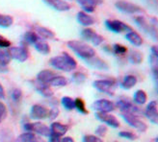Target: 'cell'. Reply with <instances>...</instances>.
<instances>
[{
  "label": "cell",
  "instance_id": "ab89813d",
  "mask_svg": "<svg viewBox=\"0 0 158 142\" xmlns=\"http://www.w3.org/2000/svg\"><path fill=\"white\" fill-rule=\"evenodd\" d=\"M118 136H120L121 137H123V138H126V139H129V140H134V139H136V138H137L136 135H134V133L131 132H126V131L120 132H118Z\"/></svg>",
  "mask_w": 158,
  "mask_h": 142
},
{
  "label": "cell",
  "instance_id": "11a10c76",
  "mask_svg": "<svg viewBox=\"0 0 158 142\" xmlns=\"http://www.w3.org/2000/svg\"><path fill=\"white\" fill-rule=\"evenodd\" d=\"M155 142H158V136H157V137L155 138Z\"/></svg>",
  "mask_w": 158,
  "mask_h": 142
},
{
  "label": "cell",
  "instance_id": "d590c367",
  "mask_svg": "<svg viewBox=\"0 0 158 142\" xmlns=\"http://www.w3.org/2000/svg\"><path fill=\"white\" fill-rule=\"evenodd\" d=\"M112 52L116 55H118V56H123V55L127 52V48L124 45L116 43L112 46Z\"/></svg>",
  "mask_w": 158,
  "mask_h": 142
},
{
  "label": "cell",
  "instance_id": "b9f144b4",
  "mask_svg": "<svg viewBox=\"0 0 158 142\" xmlns=\"http://www.w3.org/2000/svg\"><path fill=\"white\" fill-rule=\"evenodd\" d=\"M83 142H103V141H102V139L97 136L88 135V136H85L83 137Z\"/></svg>",
  "mask_w": 158,
  "mask_h": 142
},
{
  "label": "cell",
  "instance_id": "4fadbf2b",
  "mask_svg": "<svg viewBox=\"0 0 158 142\" xmlns=\"http://www.w3.org/2000/svg\"><path fill=\"white\" fill-rule=\"evenodd\" d=\"M96 117L99 121L105 123L106 125L110 126V127H112V128L117 129V128L120 127V122H118V120L114 115L110 114V113L96 112Z\"/></svg>",
  "mask_w": 158,
  "mask_h": 142
},
{
  "label": "cell",
  "instance_id": "30bf717a",
  "mask_svg": "<svg viewBox=\"0 0 158 142\" xmlns=\"http://www.w3.org/2000/svg\"><path fill=\"white\" fill-rule=\"evenodd\" d=\"M92 108L96 110L97 112L109 113L115 109V104L107 99H99L94 102Z\"/></svg>",
  "mask_w": 158,
  "mask_h": 142
},
{
  "label": "cell",
  "instance_id": "ffe728a7",
  "mask_svg": "<svg viewBox=\"0 0 158 142\" xmlns=\"http://www.w3.org/2000/svg\"><path fill=\"white\" fill-rule=\"evenodd\" d=\"M69 127L67 125L64 124H61L59 122H54L51 124L50 126V132H51V135H55V136H63L64 135H66V132H68Z\"/></svg>",
  "mask_w": 158,
  "mask_h": 142
},
{
  "label": "cell",
  "instance_id": "603a6c76",
  "mask_svg": "<svg viewBox=\"0 0 158 142\" xmlns=\"http://www.w3.org/2000/svg\"><path fill=\"white\" fill-rule=\"evenodd\" d=\"M35 88L38 90V92L41 93L44 97L50 98V97L53 96V91L49 88V85H45V84H42V83L38 82L35 85Z\"/></svg>",
  "mask_w": 158,
  "mask_h": 142
},
{
  "label": "cell",
  "instance_id": "ac0fdd59",
  "mask_svg": "<svg viewBox=\"0 0 158 142\" xmlns=\"http://www.w3.org/2000/svg\"><path fill=\"white\" fill-rule=\"evenodd\" d=\"M76 18H77V21L80 23L82 26H85V27L91 26L94 23V18L93 17H91L89 14H87L83 11L77 13Z\"/></svg>",
  "mask_w": 158,
  "mask_h": 142
},
{
  "label": "cell",
  "instance_id": "d4e9b609",
  "mask_svg": "<svg viewBox=\"0 0 158 142\" xmlns=\"http://www.w3.org/2000/svg\"><path fill=\"white\" fill-rule=\"evenodd\" d=\"M36 34L39 36V37H43L45 39H50L53 38L55 37V34L52 32L51 30L47 29L45 27H42V26H38L36 27Z\"/></svg>",
  "mask_w": 158,
  "mask_h": 142
},
{
  "label": "cell",
  "instance_id": "8992f818",
  "mask_svg": "<svg viewBox=\"0 0 158 142\" xmlns=\"http://www.w3.org/2000/svg\"><path fill=\"white\" fill-rule=\"evenodd\" d=\"M116 106L120 108V110L123 113H128V114L136 115V116L144 113V112H142L143 110H142L141 108H139L136 105L132 104L129 100L125 99V98L118 100L117 102Z\"/></svg>",
  "mask_w": 158,
  "mask_h": 142
},
{
  "label": "cell",
  "instance_id": "1f68e13d",
  "mask_svg": "<svg viewBox=\"0 0 158 142\" xmlns=\"http://www.w3.org/2000/svg\"><path fill=\"white\" fill-rule=\"evenodd\" d=\"M12 58L10 56V53L8 50L0 49V65L7 66L10 64Z\"/></svg>",
  "mask_w": 158,
  "mask_h": 142
},
{
  "label": "cell",
  "instance_id": "7a4b0ae2",
  "mask_svg": "<svg viewBox=\"0 0 158 142\" xmlns=\"http://www.w3.org/2000/svg\"><path fill=\"white\" fill-rule=\"evenodd\" d=\"M67 45L70 50H73L77 55L78 57H80L81 59H83L85 61L96 56V51H94L93 47L83 41H69L67 42Z\"/></svg>",
  "mask_w": 158,
  "mask_h": 142
},
{
  "label": "cell",
  "instance_id": "60d3db41",
  "mask_svg": "<svg viewBox=\"0 0 158 142\" xmlns=\"http://www.w3.org/2000/svg\"><path fill=\"white\" fill-rule=\"evenodd\" d=\"M7 114H8V110L6 106L0 102V123L4 121V119L7 117Z\"/></svg>",
  "mask_w": 158,
  "mask_h": 142
},
{
  "label": "cell",
  "instance_id": "52a82bcc",
  "mask_svg": "<svg viewBox=\"0 0 158 142\" xmlns=\"http://www.w3.org/2000/svg\"><path fill=\"white\" fill-rule=\"evenodd\" d=\"M93 85L100 92L113 95L114 90H115L116 86H117V83L114 80L105 79V80H97V81H94Z\"/></svg>",
  "mask_w": 158,
  "mask_h": 142
},
{
  "label": "cell",
  "instance_id": "8fae6325",
  "mask_svg": "<svg viewBox=\"0 0 158 142\" xmlns=\"http://www.w3.org/2000/svg\"><path fill=\"white\" fill-rule=\"evenodd\" d=\"M9 53L12 59L18 61L19 62H23L28 60L29 58V52L24 46H15L10 47Z\"/></svg>",
  "mask_w": 158,
  "mask_h": 142
},
{
  "label": "cell",
  "instance_id": "e575fe53",
  "mask_svg": "<svg viewBox=\"0 0 158 142\" xmlns=\"http://www.w3.org/2000/svg\"><path fill=\"white\" fill-rule=\"evenodd\" d=\"M61 102H62L63 107H64L68 110H73V108H75L74 100H73L70 97H68V96L63 97L62 100H61Z\"/></svg>",
  "mask_w": 158,
  "mask_h": 142
},
{
  "label": "cell",
  "instance_id": "3957f363",
  "mask_svg": "<svg viewBox=\"0 0 158 142\" xmlns=\"http://www.w3.org/2000/svg\"><path fill=\"white\" fill-rule=\"evenodd\" d=\"M134 20L145 33H147L149 37H152L154 41H158V30L153 27L151 23H148L143 15H137V17L134 18Z\"/></svg>",
  "mask_w": 158,
  "mask_h": 142
},
{
  "label": "cell",
  "instance_id": "816d5d0a",
  "mask_svg": "<svg viewBox=\"0 0 158 142\" xmlns=\"http://www.w3.org/2000/svg\"><path fill=\"white\" fill-rule=\"evenodd\" d=\"M61 142H74V140H73V138H72V137L66 136V137H64V138H62V139H61Z\"/></svg>",
  "mask_w": 158,
  "mask_h": 142
},
{
  "label": "cell",
  "instance_id": "836d02e7",
  "mask_svg": "<svg viewBox=\"0 0 158 142\" xmlns=\"http://www.w3.org/2000/svg\"><path fill=\"white\" fill-rule=\"evenodd\" d=\"M13 23H14V18L11 15L1 14V17H0V27L9 28L13 25Z\"/></svg>",
  "mask_w": 158,
  "mask_h": 142
},
{
  "label": "cell",
  "instance_id": "9a60e30c",
  "mask_svg": "<svg viewBox=\"0 0 158 142\" xmlns=\"http://www.w3.org/2000/svg\"><path fill=\"white\" fill-rule=\"evenodd\" d=\"M44 2L52 9L59 12H67L70 10V4L66 0H44Z\"/></svg>",
  "mask_w": 158,
  "mask_h": 142
},
{
  "label": "cell",
  "instance_id": "7c38bea8",
  "mask_svg": "<svg viewBox=\"0 0 158 142\" xmlns=\"http://www.w3.org/2000/svg\"><path fill=\"white\" fill-rule=\"evenodd\" d=\"M81 37L85 39V41H91L94 45H96V46L100 45L104 41L103 37L98 35V33H96L94 32V30H93L91 28L83 29L82 32H81Z\"/></svg>",
  "mask_w": 158,
  "mask_h": 142
},
{
  "label": "cell",
  "instance_id": "9c48e42d",
  "mask_svg": "<svg viewBox=\"0 0 158 142\" xmlns=\"http://www.w3.org/2000/svg\"><path fill=\"white\" fill-rule=\"evenodd\" d=\"M122 116L126 123H127L128 125H130L131 127H133L134 129H136L138 132H144L147 131V129H148L147 124L142 121L141 119H139L138 116L128 114V113H122Z\"/></svg>",
  "mask_w": 158,
  "mask_h": 142
},
{
  "label": "cell",
  "instance_id": "681fc988",
  "mask_svg": "<svg viewBox=\"0 0 158 142\" xmlns=\"http://www.w3.org/2000/svg\"><path fill=\"white\" fill-rule=\"evenodd\" d=\"M147 2L153 7H158V0H147Z\"/></svg>",
  "mask_w": 158,
  "mask_h": 142
},
{
  "label": "cell",
  "instance_id": "7402d4cb",
  "mask_svg": "<svg viewBox=\"0 0 158 142\" xmlns=\"http://www.w3.org/2000/svg\"><path fill=\"white\" fill-rule=\"evenodd\" d=\"M19 142H45L40 136H37L33 132H25L19 137Z\"/></svg>",
  "mask_w": 158,
  "mask_h": 142
},
{
  "label": "cell",
  "instance_id": "7dc6e473",
  "mask_svg": "<svg viewBox=\"0 0 158 142\" xmlns=\"http://www.w3.org/2000/svg\"><path fill=\"white\" fill-rule=\"evenodd\" d=\"M151 24L158 30V18H151Z\"/></svg>",
  "mask_w": 158,
  "mask_h": 142
},
{
  "label": "cell",
  "instance_id": "db71d44e",
  "mask_svg": "<svg viewBox=\"0 0 158 142\" xmlns=\"http://www.w3.org/2000/svg\"><path fill=\"white\" fill-rule=\"evenodd\" d=\"M6 71H7V66L0 65V72H6Z\"/></svg>",
  "mask_w": 158,
  "mask_h": 142
},
{
  "label": "cell",
  "instance_id": "83f0119b",
  "mask_svg": "<svg viewBox=\"0 0 158 142\" xmlns=\"http://www.w3.org/2000/svg\"><path fill=\"white\" fill-rule=\"evenodd\" d=\"M147 99H148L147 93L144 90L139 89V90H137L135 93H134L133 100H134V103H135L136 105H144V104H146Z\"/></svg>",
  "mask_w": 158,
  "mask_h": 142
},
{
  "label": "cell",
  "instance_id": "5bb4252c",
  "mask_svg": "<svg viewBox=\"0 0 158 142\" xmlns=\"http://www.w3.org/2000/svg\"><path fill=\"white\" fill-rule=\"evenodd\" d=\"M48 113H49V110L45 107L42 105H34L31 108L30 115L33 119L41 120V119H45V118L48 117Z\"/></svg>",
  "mask_w": 158,
  "mask_h": 142
},
{
  "label": "cell",
  "instance_id": "277c9868",
  "mask_svg": "<svg viewBox=\"0 0 158 142\" xmlns=\"http://www.w3.org/2000/svg\"><path fill=\"white\" fill-rule=\"evenodd\" d=\"M115 6L118 11L125 13V14H134L145 13V11L142 9L140 6L134 4L132 2L126 1V0H118V1L115 3Z\"/></svg>",
  "mask_w": 158,
  "mask_h": 142
},
{
  "label": "cell",
  "instance_id": "f907efd6",
  "mask_svg": "<svg viewBox=\"0 0 158 142\" xmlns=\"http://www.w3.org/2000/svg\"><path fill=\"white\" fill-rule=\"evenodd\" d=\"M0 98H1V99L5 98V91H4V89H3V86H2L1 84H0Z\"/></svg>",
  "mask_w": 158,
  "mask_h": 142
},
{
  "label": "cell",
  "instance_id": "44dd1931",
  "mask_svg": "<svg viewBox=\"0 0 158 142\" xmlns=\"http://www.w3.org/2000/svg\"><path fill=\"white\" fill-rule=\"evenodd\" d=\"M125 37L131 44L135 45V46H141L144 42L142 37L137 32H135V31H130V32L126 33Z\"/></svg>",
  "mask_w": 158,
  "mask_h": 142
},
{
  "label": "cell",
  "instance_id": "f6af8a7d",
  "mask_svg": "<svg viewBox=\"0 0 158 142\" xmlns=\"http://www.w3.org/2000/svg\"><path fill=\"white\" fill-rule=\"evenodd\" d=\"M107 132V128L105 126L101 125V126H98V129L96 130V135H98V136H104Z\"/></svg>",
  "mask_w": 158,
  "mask_h": 142
},
{
  "label": "cell",
  "instance_id": "9f6ffc18",
  "mask_svg": "<svg viewBox=\"0 0 158 142\" xmlns=\"http://www.w3.org/2000/svg\"><path fill=\"white\" fill-rule=\"evenodd\" d=\"M0 17H1V14H0Z\"/></svg>",
  "mask_w": 158,
  "mask_h": 142
},
{
  "label": "cell",
  "instance_id": "f35d334b",
  "mask_svg": "<svg viewBox=\"0 0 158 142\" xmlns=\"http://www.w3.org/2000/svg\"><path fill=\"white\" fill-rule=\"evenodd\" d=\"M86 80V75L82 72H75L73 75V81L76 84H82Z\"/></svg>",
  "mask_w": 158,
  "mask_h": 142
},
{
  "label": "cell",
  "instance_id": "74e56055",
  "mask_svg": "<svg viewBox=\"0 0 158 142\" xmlns=\"http://www.w3.org/2000/svg\"><path fill=\"white\" fill-rule=\"evenodd\" d=\"M11 97L15 103H19L22 99V91L19 89H14L11 91Z\"/></svg>",
  "mask_w": 158,
  "mask_h": 142
},
{
  "label": "cell",
  "instance_id": "4dcf8cb0",
  "mask_svg": "<svg viewBox=\"0 0 158 142\" xmlns=\"http://www.w3.org/2000/svg\"><path fill=\"white\" fill-rule=\"evenodd\" d=\"M128 59L130 61V62L134 65H139L143 61V54L139 51L136 50H132L128 56Z\"/></svg>",
  "mask_w": 158,
  "mask_h": 142
},
{
  "label": "cell",
  "instance_id": "6da1fadb",
  "mask_svg": "<svg viewBox=\"0 0 158 142\" xmlns=\"http://www.w3.org/2000/svg\"><path fill=\"white\" fill-rule=\"evenodd\" d=\"M49 64L55 69H58L65 72H70L76 68V61L67 52H64L60 56H56L50 59Z\"/></svg>",
  "mask_w": 158,
  "mask_h": 142
},
{
  "label": "cell",
  "instance_id": "d6986e66",
  "mask_svg": "<svg viewBox=\"0 0 158 142\" xmlns=\"http://www.w3.org/2000/svg\"><path fill=\"white\" fill-rule=\"evenodd\" d=\"M87 64H88L91 67L96 68V69H99V70H107L109 68L107 62H105L103 60H101L98 57H93L89 60H87Z\"/></svg>",
  "mask_w": 158,
  "mask_h": 142
},
{
  "label": "cell",
  "instance_id": "7bdbcfd3",
  "mask_svg": "<svg viewBox=\"0 0 158 142\" xmlns=\"http://www.w3.org/2000/svg\"><path fill=\"white\" fill-rule=\"evenodd\" d=\"M11 46V41L9 39L5 38L0 35V49H5V48H10Z\"/></svg>",
  "mask_w": 158,
  "mask_h": 142
},
{
  "label": "cell",
  "instance_id": "ee69618b",
  "mask_svg": "<svg viewBox=\"0 0 158 142\" xmlns=\"http://www.w3.org/2000/svg\"><path fill=\"white\" fill-rule=\"evenodd\" d=\"M59 115V109L57 107H53L50 110H49V113H48V118L50 120H54L56 119L57 116Z\"/></svg>",
  "mask_w": 158,
  "mask_h": 142
},
{
  "label": "cell",
  "instance_id": "ba28073f",
  "mask_svg": "<svg viewBox=\"0 0 158 142\" xmlns=\"http://www.w3.org/2000/svg\"><path fill=\"white\" fill-rule=\"evenodd\" d=\"M105 25L108 30H110L111 32H114V33H118V34L123 33V32L128 33L130 31H133V29L129 25L118 19H107L105 21Z\"/></svg>",
  "mask_w": 158,
  "mask_h": 142
},
{
  "label": "cell",
  "instance_id": "e0dca14e",
  "mask_svg": "<svg viewBox=\"0 0 158 142\" xmlns=\"http://www.w3.org/2000/svg\"><path fill=\"white\" fill-rule=\"evenodd\" d=\"M56 76L53 71L48 70V69H44L40 71L37 75V80L38 82L42 83V84H45V85H49V83L52 81V79Z\"/></svg>",
  "mask_w": 158,
  "mask_h": 142
},
{
  "label": "cell",
  "instance_id": "bcb514c9",
  "mask_svg": "<svg viewBox=\"0 0 158 142\" xmlns=\"http://www.w3.org/2000/svg\"><path fill=\"white\" fill-rule=\"evenodd\" d=\"M61 137L55 135H50L49 136V142H61Z\"/></svg>",
  "mask_w": 158,
  "mask_h": 142
},
{
  "label": "cell",
  "instance_id": "f546056e",
  "mask_svg": "<svg viewBox=\"0 0 158 142\" xmlns=\"http://www.w3.org/2000/svg\"><path fill=\"white\" fill-rule=\"evenodd\" d=\"M50 85L55 86V88H61V86H65L68 85V79L64 76H60V75H56L52 81L49 83Z\"/></svg>",
  "mask_w": 158,
  "mask_h": 142
},
{
  "label": "cell",
  "instance_id": "f1b7e54d",
  "mask_svg": "<svg viewBox=\"0 0 158 142\" xmlns=\"http://www.w3.org/2000/svg\"><path fill=\"white\" fill-rule=\"evenodd\" d=\"M156 113H157V102L152 101L151 103L147 106L146 109L144 110V114L149 119V118L154 116Z\"/></svg>",
  "mask_w": 158,
  "mask_h": 142
},
{
  "label": "cell",
  "instance_id": "4316f807",
  "mask_svg": "<svg viewBox=\"0 0 158 142\" xmlns=\"http://www.w3.org/2000/svg\"><path fill=\"white\" fill-rule=\"evenodd\" d=\"M35 49L43 55H47L50 53V46L48 43H46L44 41H38L35 44H34Z\"/></svg>",
  "mask_w": 158,
  "mask_h": 142
},
{
  "label": "cell",
  "instance_id": "484cf974",
  "mask_svg": "<svg viewBox=\"0 0 158 142\" xmlns=\"http://www.w3.org/2000/svg\"><path fill=\"white\" fill-rule=\"evenodd\" d=\"M38 41H40L39 36L35 32H32V31L26 32L24 35H23V37H22V41L25 42V44H33L34 45Z\"/></svg>",
  "mask_w": 158,
  "mask_h": 142
},
{
  "label": "cell",
  "instance_id": "d6a6232c",
  "mask_svg": "<svg viewBox=\"0 0 158 142\" xmlns=\"http://www.w3.org/2000/svg\"><path fill=\"white\" fill-rule=\"evenodd\" d=\"M149 64H151L153 76L155 78H158V57L156 55L152 53L151 54V56H149Z\"/></svg>",
  "mask_w": 158,
  "mask_h": 142
},
{
  "label": "cell",
  "instance_id": "2e32d148",
  "mask_svg": "<svg viewBox=\"0 0 158 142\" xmlns=\"http://www.w3.org/2000/svg\"><path fill=\"white\" fill-rule=\"evenodd\" d=\"M76 2L82 7L85 13H93L96 10V7L103 3V0H76Z\"/></svg>",
  "mask_w": 158,
  "mask_h": 142
},
{
  "label": "cell",
  "instance_id": "f5cc1de1",
  "mask_svg": "<svg viewBox=\"0 0 158 142\" xmlns=\"http://www.w3.org/2000/svg\"><path fill=\"white\" fill-rule=\"evenodd\" d=\"M152 53L156 55V56L158 57V45H154L152 47Z\"/></svg>",
  "mask_w": 158,
  "mask_h": 142
},
{
  "label": "cell",
  "instance_id": "c3c4849f",
  "mask_svg": "<svg viewBox=\"0 0 158 142\" xmlns=\"http://www.w3.org/2000/svg\"><path fill=\"white\" fill-rule=\"evenodd\" d=\"M149 120H151L152 123H153L155 125H158V112L154 116H152V118H149Z\"/></svg>",
  "mask_w": 158,
  "mask_h": 142
},
{
  "label": "cell",
  "instance_id": "cb8c5ba5",
  "mask_svg": "<svg viewBox=\"0 0 158 142\" xmlns=\"http://www.w3.org/2000/svg\"><path fill=\"white\" fill-rule=\"evenodd\" d=\"M136 84H137V78L134 75H127L123 78L121 85H122V88L124 89H130Z\"/></svg>",
  "mask_w": 158,
  "mask_h": 142
},
{
  "label": "cell",
  "instance_id": "8d00e7d4",
  "mask_svg": "<svg viewBox=\"0 0 158 142\" xmlns=\"http://www.w3.org/2000/svg\"><path fill=\"white\" fill-rule=\"evenodd\" d=\"M74 104H75V108L78 110L79 112H81L83 114H87L88 113V110H87L86 107H85V103L84 101L80 98H77L74 100Z\"/></svg>",
  "mask_w": 158,
  "mask_h": 142
},
{
  "label": "cell",
  "instance_id": "5b68a950",
  "mask_svg": "<svg viewBox=\"0 0 158 142\" xmlns=\"http://www.w3.org/2000/svg\"><path fill=\"white\" fill-rule=\"evenodd\" d=\"M24 129L28 132H33L37 133L39 136H47L49 137L51 135L50 128L47 127L46 125H44L42 122H33V123H26L24 126Z\"/></svg>",
  "mask_w": 158,
  "mask_h": 142
}]
</instances>
